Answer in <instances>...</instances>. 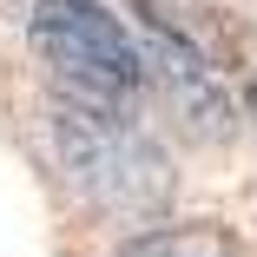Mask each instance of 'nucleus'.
Returning <instances> with one entry per match:
<instances>
[{
    "label": "nucleus",
    "mask_w": 257,
    "mask_h": 257,
    "mask_svg": "<svg viewBox=\"0 0 257 257\" xmlns=\"http://www.w3.org/2000/svg\"><path fill=\"white\" fill-rule=\"evenodd\" d=\"M53 152L66 165V185L106 218H152L172 198V165L132 125V112H92V106L60 99L53 106Z\"/></svg>",
    "instance_id": "obj_1"
},
{
    "label": "nucleus",
    "mask_w": 257,
    "mask_h": 257,
    "mask_svg": "<svg viewBox=\"0 0 257 257\" xmlns=\"http://www.w3.org/2000/svg\"><path fill=\"white\" fill-rule=\"evenodd\" d=\"M33 46H40L46 73H53L60 99L92 106V112H132V99L152 79L139 40L99 0H40L33 7Z\"/></svg>",
    "instance_id": "obj_2"
},
{
    "label": "nucleus",
    "mask_w": 257,
    "mask_h": 257,
    "mask_svg": "<svg viewBox=\"0 0 257 257\" xmlns=\"http://www.w3.org/2000/svg\"><path fill=\"white\" fill-rule=\"evenodd\" d=\"M132 14H139V53H145V73H152V86H159L172 106L191 119V125H204V132H224L231 125V99H224V86H218V73H211V60L198 53V46L159 14V7H145V0H132Z\"/></svg>",
    "instance_id": "obj_3"
},
{
    "label": "nucleus",
    "mask_w": 257,
    "mask_h": 257,
    "mask_svg": "<svg viewBox=\"0 0 257 257\" xmlns=\"http://www.w3.org/2000/svg\"><path fill=\"white\" fill-rule=\"evenodd\" d=\"M112 257H237L218 224H172V231H139Z\"/></svg>",
    "instance_id": "obj_4"
},
{
    "label": "nucleus",
    "mask_w": 257,
    "mask_h": 257,
    "mask_svg": "<svg viewBox=\"0 0 257 257\" xmlns=\"http://www.w3.org/2000/svg\"><path fill=\"white\" fill-rule=\"evenodd\" d=\"M250 112H257V86H250Z\"/></svg>",
    "instance_id": "obj_5"
}]
</instances>
